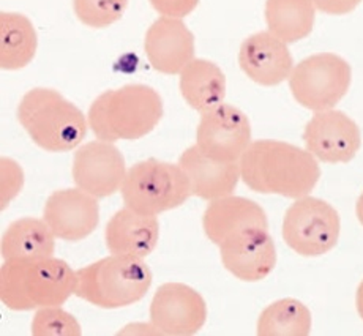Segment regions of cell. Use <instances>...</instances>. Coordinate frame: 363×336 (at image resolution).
I'll return each mask as SVG.
<instances>
[{"label":"cell","instance_id":"6da1fadb","mask_svg":"<svg viewBox=\"0 0 363 336\" xmlns=\"http://www.w3.org/2000/svg\"><path fill=\"white\" fill-rule=\"evenodd\" d=\"M240 177L251 191L298 199L308 196L320 177L308 150L275 139L251 142L240 158Z\"/></svg>","mask_w":363,"mask_h":336},{"label":"cell","instance_id":"7a4b0ae2","mask_svg":"<svg viewBox=\"0 0 363 336\" xmlns=\"http://www.w3.org/2000/svg\"><path fill=\"white\" fill-rule=\"evenodd\" d=\"M78 275L57 257L11 259L0 269V298L13 311L62 306L76 292Z\"/></svg>","mask_w":363,"mask_h":336},{"label":"cell","instance_id":"3957f363","mask_svg":"<svg viewBox=\"0 0 363 336\" xmlns=\"http://www.w3.org/2000/svg\"><path fill=\"white\" fill-rule=\"evenodd\" d=\"M163 117V100L155 89L128 84L108 90L89 109V127L100 141H136L147 136Z\"/></svg>","mask_w":363,"mask_h":336},{"label":"cell","instance_id":"277c9868","mask_svg":"<svg viewBox=\"0 0 363 336\" xmlns=\"http://www.w3.org/2000/svg\"><path fill=\"white\" fill-rule=\"evenodd\" d=\"M18 118L32 141L46 152H68L87 135L82 111L52 89H32L18 108Z\"/></svg>","mask_w":363,"mask_h":336},{"label":"cell","instance_id":"5b68a950","mask_svg":"<svg viewBox=\"0 0 363 336\" xmlns=\"http://www.w3.org/2000/svg\"><path fill=\"white\" fill-rule=\"evenodd\" d=\"M74 296L104 310L130 306L145 297L152 270L141 257L111 254L76 271Z\"/></svg>","mask_w":363,"mask_h":336},{"label":"cell","instance_id":"8992f818","mask_svg":"<svg viewBox=\"0 0 363 336\" xmlns=\"http://www.w3.org/2000/svg\"><path fill=\"white\" fill-rule=\"evenodd\" d=\"M125 207L144 215L177 208L190 198L191 188L180 164L149 158L131 166L121 188Z\"/></svg>","mask_w":363,"mask_h":336},{"label":"cell","instance_id":"52a82bcc","mask_svg":"<svg viewBox=\"0 0 363 336\" xmlns=\"http://www.w3.org/2000/svg\"><path fill=\"white\" fill-rule=\"evenodd\" d=\"M351 82V65L333 52L310 55L297 64L289 76L292 96L300 106L314 112L337 106L347 94Z\"/></svg>","mask_w":363,"mask_h":336},{"label":"cell","instance_id":"ba28073f","mask_svg":"<svg viewBox=\"0 0 363 336\" xmlns=\"http://www.w3.org/2000/svg\"><path fill=\"white\" fill-rule=\"evenodd\" d=\"M341 218L329 202L313 196L296 199L283 218L286 245L305 257L329 253L340 240Z\"/></svg>","mask_w":363,"mask_h":336},{"label":"cell","instance_id":"9c48e42d","mask_svg":"<svg viewBox=\"0 0 363 336\" xmlns=\"http://www.w3.org/2000/svg\"><path fill=\"white\" fill-rule=\"evenodd\" d=\"M206 319V300L184 283L160 286L152 298L150 328L157 335L190 336L204 327Z\"/></svg>","mask_w":363,"mask_h":336},{"label":"cell","instance_id":"30bf717a","mask_svg":"<svg viewBox=\"0 0 363 336\" xmlns=\"http://www.w3.org/2000/svg\"><path fill=\"white\" fill-rule=\"evenodd\" d=\"M251 144V123L243 111L221 103L204 111L196 131V145L218 161H240Z\"/></svg>","mask_w":363,"mask_h":336},{"label":"cell","instance_id":"8fae6325","mask_svg":"<svg viewBox=\"0 0 363 336\" xmlns=\"http://www.w3.org/2000/svg\"><path fill=\"white\" fill-rule=\"evenodd\" d=\"M306 150L329 164L349 163L362 147L359 125L345 112L327 109L314 114L303 131Z\"/></svg>","mask_w":363,"mask_h":336},{"label":"cell","instance_id":"7c38bea8","mask_svg":"<svg viewBox=\"0 0 363 336\" xmlns=\"http://www.w3.org/2000/svg\"><path fill=\"white\" fill-rule=\"evenodd\" d=\"M73 180L82 191L95 198H108L121 190L127 169L114 142L92 141L74 153Z\"/></svg>","mask_w":363,"mask_h":336},{"label":"cell","instance_id":"4fadbf2b","mask_svg":"<svg viewBox=\"0 0 363 336\" xmlns=\"http://www.w3.org/2000/svg\"><path fill=\"white\" fill-rule=\"evenodd\" d=\"M218 248L225 269L240 281H262L277 265V248L269 229L242 230L226 239Z\"/></svg>","mask_w":363,"mask_h":336},{"label":"cell","instance_id":"5bb4252c","mask_svg":"<svg viewBox=\"0 0 363 336\" xmlns=\"http://www.w3.org/2000/svg\"><path fill=\"white\" fill-rule=\"evenodd\" d=\"M43 220L60 240L79 242L99 228L100 206L95 196L81 188L54 191L45 204Z\"/></svg>","mask_w":363,"mask_h":336},{"label":"cell","instance_id":"9a60e30c","mask_svg":"<svg viewBox=\"0 0 363 336\" xmlns=\"http://www.w3.org/2000/svg\"><path fill=\"white\" fill-rule=\"evenodd\" d=\"M239 65L248 78L264 87H275L289 78L294 69L288 43L270 30L245 38L239 51Z\"/></svg>","mask_w":363,"mask_h":336},{"label":"cell","instance_id":"2e32d148","mask_svg":"<svg viewBox=\"0 0 363 336\" xmlns=\"http://www.w3.org/2000/svg\"><path fill=\"white\" fill-rule=\"evenodd\" d=\"M144 49L157 72L180 74L194 59V35L182 19L162 16L145 33Z\"/></svg>","mask_w":363,"mask_h":336},{"label":"cell","instance_id":"e0dca14e","mask_svg":"<svg viewBox=\"0 0 363 336\" xmlns=\"http://www.w3.org/2000/svg\"><path fill=\"white\" fill-rule=\"evenodd\" d=\"M202 228L207 239L220 247L229 237L242 230L269 229V220L257 202L229 194L208 201L202 215Z\"/></svg>","mask_w":363,"mask_h":336},{"label":"cell","instance_id":"ac0fdd59","mask_svg":"<svg viewBox=\"0 0 363 336\" xmlns=\"http://www.w3.org/2000/svg\"><path fill=\"white\" fill-rule=\"evenodd\" d=\"M179 164L190 181L191 194L206 201L233 194L242 179L239 161L213 159L196 144L182 153Z\"/></svg>","mask_w":363,"mask_h":336},{"label":"cell","instance_id":"d6986e66","mask_svg":"<svg viewBox=\"0 0 363 336\" xmlns=\"http://www.w3.org/2000/svg\"><path fill=\"white\" fill-rule=\"evenodd\" d=\"M160 221L155 215H144L125 207L109 220L104 233L106 247L113 254L147 257L155 250Z\"/></svg>","mask_w":363,"mask_h":336},{"label":"cell","instance_id":"ffe728a7","mask_svg":"<svg viewBox=\"0 0 363 336\" xmlns=\"http://www.w3.org/2000/svg\"><path fill=\"white\" fill-rule=\"evenodd\" d=\"M180 92L188 106L208 111L225 101L226 76L213 62L193 59L180 73Z\"/></svg>","mask_w":363,"mask_h":336},{"label":"cell","instance_id":"44dd1931","mask_svg":"<svg viewBox=\"0 0 363 336\" xmlns=\"http://www.w3.org/2000/svg\"><path fill=\"white\" fill-rule=\"evenodd\" d=\"M52 229L45 220L21 218L13 221L2 235V257L11 259H43L51 257L55 250Z\"/></svg>","mask_w":363,"mask_h":336},{"label":"cell","instance_id":"7402d4cb","mask_svg":"<svg viewBox=\"0 0 363 336\" xmlns=\"http://www.w3.org/2000/svg\"><path fill=\"white\" fill-rule=\"evenodd\" d=\"M316 6L313 0H265V23L284 43H297L314 29Z\"/></svg>","mask_w":363,"mask_h":336},{"label":"cell","instance_id":"603a6c76","mask_svg":"<svg viewBox=\"0 0 363 336\" xmlns=\"http://www.w3.org/2000/svg\"><path fill=\"white\" fill-rule=\"evenodd\" d=\"M37 32L29 18L19 13L0 15V65L21 69L30 64L37 52Z\"/></svg>","mask_w":363,"mask_h":336},{"label":"cell","instance_id":"cb8c5ba5","mask_svg":"<svg viewBox=\"0 0 363 336\" xmlns=\"http://www.w3.org/2000/svg\"><path fill=\"white\" fill-rule=\"evenodd\" d=\"M311 311L300 300L281 298L270 303L257 319L261 336H306L311 332Z\"/></svg>","mask_w":363,"mask_h":336},{"label":"cell","instance_id":"d4e9b609","mask_svg":"<svg viewBox=\"0 0 363 336\" xmlns=\"http://www.w3.org/2000/svg\"><path fill=\"white\" fill-rule=\"evenodd\" d=\"M128 0H73L76 16L82 24L103 29L117 23L127 10Z\"/></svg>","mask_w":363,"mask_h":336},{"label":"cell","instance_id":"484cf974","mask_svg":"<svg viewBox=\"0 0 363 336\" xmlns=\"http://www.w3.org/2000/svg\"><path fill=\"white\" fill-rule=\"evenodd\" d=\"M32 335L35 336H81L82 330L78 319L60 306L40 308L32 320Z\"/></svg>","mask_w":363,"mask_h":336},{"label":"cell","instance_id":"4316f807","mask_svg":"<svg viewBox=\"0 0 363 336\" xmlns=\"http://www.w3.org/2000/svg\"><path fill=\"white\" fill-rule=\"evenodd\" d=\"M24 184L23 169L13 159L2 158V208L16 198Z\"/></svg>","mask_w":363,"mask_h":336},{"label":"cell","instance_id":"83f0119b","mask_svg":"<svg viewBox=\"0 0 363 336\" xmlns=\"http://www.w3.org/2000/svg\"><path fill=\"white\" fill-rule=\"evenodd\" d=\"M150 5L162 16L182 19L196 10L199 0H149Z\"/></svg>","mask_w":363,"mask_h":336},{"label":"cell","instance_id":"f1b7e54d","mask_svg":"<svg viewBox=\"0 0 363 336\" xmlns=\"http://www.w3.org/2000/svg\"><path fill=\"white\" fill-rule=\"evenodd\" d=\"M362 0H313L316 10L325 13V15L341 16L354 11L360 5Z\"/></svg>","mask_w":363,"mask_h":336},{"label":"cell","instance_id":"f546056e","mask_svg":"<svg viewBox=\"0 0 363 336\" xmlns=\"http://www.w3.org/2000/svg\"><path fill=\"white\" fill-rule=\"evenodd\" d=\"M355 306H357L359 316L363 320V279L357 288V293H355Z\"/></svg>","mask_w":363,"mask_h":336},{"label":"cell","instance_id":"4dcf8cb0","mask_svg":"<svg viewBox=\"0 0 363 336\" xmlns=\"http://www.w3.org/2000/svg\"><path fill=\"white\" fill-rule=\"evenodd\" d=\"M355 215H357V220L363 226V193L359 196L357 204H355Z\"/></svg>","mask_w":363,"mask_h":336}]
</instances>
